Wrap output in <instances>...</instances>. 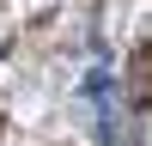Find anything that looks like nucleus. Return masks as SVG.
Here are the masks:
<instances>
[{
	"instance_id": "obj_1",
	"label": "nucleus",
	"mask_w": 152,
	"mask_h": 146,
	"mask_svg": "<svg viewBox=\"0 0 152 146\" xmlns=\"http://www.w3.org/2000/svg\"><path fill=\"white\" fill-rule=\"evenodd\" d=\"M122 85H128V104L134 110H152V43H140L122 67Z\"/></svg>"
}]
</instances>
